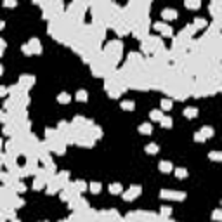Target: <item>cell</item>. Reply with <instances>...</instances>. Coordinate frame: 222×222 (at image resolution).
Instances as JSON below:
<instances>
[{"instance_id": "277c9868", "label": "cell", "mask_w": 222, "mask_h": 222, "mask_svg": "<svg viewBox=\"0 0 222 222\" xmlns=\"http://www.w3.org/2000/svg\"><path fill=\"white\" fill-rule=\"evenodd\" d=\"M163 17H165V19H175V17H177V11H175V9H163Z\"/></svg>"}, {"instance_id": "e0dca14e", "label": "cell", "mask_w": 222, "mask_h": 222, "mask_svg": "<svg viewBox=\"0 0 222 222\" xmlns=\"http://www.w3.org/2000/svg\"><path fill=\"white\" fill-rule=\"evenodd\" d=\"M120 191H122V186H120V184H111L109 186V193H120Z\"/></svg>"}, {"instance_id": "6da1fadb", "label": "cell", "mask_w": 222, "mask_h": 222, "mask_svg": "<svg viewBox=\"0 0 222 222\" xmlns=\"http://www.w3.org/2000/svg\"><path fill=\"white\" fill-rule=\"evenodd\" d=\"M161 198H170V200H182L184 198V193H180V191H161Z\"/></svg>"}, {"instance_id": "9c48e42d", "label": "cell", "mask_w": 222, "mask_h": 222, "mask_svg": "<svg viewBox=\"0 0 222 222\" xmlns=\"http://www.w3.org/2000/svg\"><path fill=\"white\" fill-rule=\"evenodd\" d=\"M69 99H71V97H69V94H66V92H61V94L57 96V101H59L61 104H66V103H69Z\"/></svg>"}, {"instance_id": "30bf717a", "label": "cell", "mask_w": 222, "mask_h": 222, "mask_svg": "<svg viewBox=\"0 0 222 222\" xmlns=\"http://www.w3.org/2000/svg\"><path fill=\"white\" fill-rule=\"evenodd\" d=\"M153 130V127L149 123H142V125H139V132H142V134H151Z\"/></svg>"}, {"instance_id": "7402d4cb", "label": "cell", "mask_w": 222, "mask_h": 222, "mask_svg": "<svg viewBox=\"0 0 222 222\" xmlns=\"http://www.w3.org/2000/svg\"><path fill=\"white\" fill-rule=\"evenodd\" d=\"M194 137H196V141H198V142H203V141H205V137H203L201 134H194Z\"/></svg>"}, {"instance_id": "603a6c76", "label": "cell", "mask_w": 222, "mask_h": 222, "mask_svg": "<svg viewBox=\"0 0 222 222\" xmlns=\"http://www.w3.org/2000/svg\"><path fill=\"white\" fill-rule=\"evenodd\" d=\"M4 49H5V42H4L2 38H0V54L4 52Z\"/></svg>"}, {"instance_id": "ac0fdd59", "label": "cell", "mask_w": 222, "mask_h": 222, "mask_svg": "<svg viewBox=\"0 0 222 222\" xmlns=\"http://www.w3.org/2000/svg\"><path fill=\"white\" fill-rule=\"evenodd\" d=\"M90 191H92V193H99V191H101V184H99V182H92V184H90Z\"/></svg>"}, {"instance_id": "7a4b0ae2", "label": "cell", "mask_w": 222, "mask_h": 222, "mask_svg": "<svg viewBox=\"0 0 222 222\" xmlns=\"http://www.w3.org/2000/svg\"><path fill=\"white\" fill-rule=\"evenodd\" d=\"M153 26H154V30H160V31H161L163 35H168V36L172 35V28L168 26L166 23H163V21H158V23H154Z\"/></svg>"}, {"instance_id": "484cf974", "label": "cell", "mask_w": 222, "mask_h": 222, "mask_svg": "<svg viewBox=\"0 0 222 222\" xmlns=\"http://www.w3.org/2000/svg\"><path fill=\"white\" fill-rule=\"evenodd\" d=\"M7 94V89H4V87H0V97L2 96H5Z\"/></svg>"}, {"instance_id": "f546056e", "label": "cell", "mask_w": 222, "mask_h": 222, "mask_svg": "<svg viewBox=\"0 0 222 222\" xmlns=\"http://www.w3.org/2000/svg\"><path fill=\"white\" fill-rule=\"evenodd\" d=\"M12 222H19V220H12Z\"/></svg>"}, {"instance_id": "d6986e66", "label": "cell", "mask_w": 222, "mask_h": 222, "mask_svg": "<svg viewBox=\"0 0 222 222\" xmlns=\"http://www.w3.org/2000/svg\"><path fill=\"white\" fill-rule=\"evenodd\" d=\"M161 116H163V115H161V111H160V109L151 111V118H153V120H161Z\"/></svg>"}, {"instance_id": "cb8c5ba5", "label": "cell", "mask_w": 222, "mask_h": 222, "mask_svg": "<svg viewBox=\"0 0 222 222\" xmlns=\"http://www.w3.org/2000/svg\"><path fill=\"white\" fill-rule=\"evenodd\" d=\"M5 7H16V2H4Z\"/></svg>"}, {"instance_id": "8992f818", "label": "cell", "mask_w": 222, "mask_h": 222, "mask_svg": "<svg viewBox=\"0 0 222 222\" xmlns=\"http://www.w3.org/2000/svg\"><path fill=\"white\" fill-rule=\"evenodd\" d=\"M160 170H161V172H170V170H172V163H170V161H165V160L160 161Z\"/></svg>"}, {"instance_id": "4316f807", "label": "cell", "mask_w": 222, "mask_h": 222, "mask_svg": "<svg viewBox=\"0 0 222 222\" xmlns=\"http://www.w3.org/2000/svg\"><path fill=\"white\" fill-rule=\"evenodd\" d=\"M161 212H163V214H170V207H163Z\"/></svg>"}, {"instance_id": "8fae6325", "label": "cell", "mask_w": 222, "mask_h": 222, "mask_svg": "<svg viewBox=\"0 0 222 222\" xmlns=\"http://www.w3.org/2000/svg\"><path fill=\"white\" fill-rule=\"evenodd\" d=\"M161 125H163L165 128H170V127H172V118L170 116H161Z\"/></svg>"}, {"instance_id": "5bb4252c", "label": "cell", "mask_w": 222, "mask_h": 222, "mask_svg": "<svg viewBox=\"0 0 222 222\" xmlns=\"http://www.w3.org/2000/svg\"><path fill=\"white\" fill-rule=\"evenodd\" d=\"M175 175H177L179 179H184V177H187V170L186 168H177V170H175Z\"/></svg>"}, {"instance_id": "83f0119b", "label": "cell", "mask_w": 222, "mask_h": 222, "mask_svg": "<svg viewBox=\"0 0 222 222\" xmlns=\"http://www.w3.org/2000/svg\"><path fill=\"white\" fill-rule=\"evenodd\" d=\"M4 26H5V23H4V21L0 19V30H2V28H4Z\"/></svg>"}, {"instance_id": "5b68a950", "label": "cell", "mask_w": 222, "mask_h": 222, "mask_svg": "<svg viewBox=\"0 0 222 222\" xmlns=\"http://www.w3.org/2000/svg\"><path fill=\"white\" fill-rule=\"evenodd\" d=\"M184 5H186L187 9H198V7L201 5V2H200V0H194V2H193V0H186V2H184Z\"/></svg>"}, {"instance_id": "f1b7e54d", "label": "cell", "mask_w": 222, "mask_h": 222, "mask_svg": "<svg viewBox=\"0 0 222 222\" xmlns=\"http://www.w3.org/2000/svg\"><path fill=\"white\" fill-rule=\"evenodd\" d=\"M2 71H4V68H2V64H0V75H2Z\"/></svg>"}, {"instance_id": "ba28073f", "label": "cell", "mask_w": 222, "mask_h": 222, "mask_svg": "<svg viewBox=\"0 0 222 222\" xmlns=\"http://www.w3.org/2000/svg\"><path fill=\"white\" fill-rule=\"evenodd\" d=\"M198 115V109L196 108H186L184 109V116H187V118H193V116H196Z\"/></svg>"}, {"instance_id": "ffe728a7", "label": "cell", "mask_w": 222, "mask_h": 222, "mask_svg": "<svg viewBox=\"0 0 222 222\" xmlns=\"http://www.w3.org/2000/svg\"><path fill=\"white\" fill-rule=\"evenodd\" d=\"M122 108H123V109H134V103H132V101H123V103H122Z\"/></svg>"}, {"instance_id": "44dd1931", "label": "cell", "mask_w": 222, "mask_h": 222, "mask_svg": "<svg viewBox=\"0 0 222 222\" xmlns=\"http://www.w3.org/2000/svg\"><path fill=\"white\" fill-rule=\"evenodd\" d=\"M208 156H210L212 160H217V161H219V160H222V154H220L219 151H212L210 154H208Z\"/></svg>"}, {"instance_id": "9a60e30c", "label": "cell", "mask_w": 222, "mask_h": 222, "mask_svg": "<svg viewBox=\"0 0 222 222\" xmlns=\"http://www.w3.org/2000/svg\"><path fill=\"white\" fill-rule=\"evenodd\" d=\"M76 99L78 101H87V90H78L76 92Z\"/></svg>"}, {"instance_id": "4fadbf2b", "label": "cell", "mask_w": 222, "mask_h": 222, "mask_svg": "<svg viewBox=\"0 0 222 222\" xmlns=\"http://www.w3.org/2000/svg\"><path fill=\"white\" fill-rule=\"evenodd\" d=\"M201 135H203V137H212V135H214V128H210V127H203Z\"/></svg>"}, {"instance_id": "7c38bea8", "label": "cell", "mask_w": 222, "mask_h": 222, "mask_svg": "<svg viewBox=\"0 0 222 222\" xmlns=\"http://www.w3.org/2000/svg\"><path fill=\"white\" fill-rule=\"evenodd\" d=\"M30 45L33 47V50L36 52V54H38V52H42V47H40V43H38V40H36V38H33V40L30 42Z\"/></svg>"}, {"instance_id": "4dcf8cb0", "label": "cell", "mask_w": 222, "mask_h": 222, "mask_svg": "<svg viewBox=\"0 0 222 222\" xmlns=\"http://www.w3.org/2000/svg\"><path fill=\"white\" fill-rule=\"evenodd\" d=\"M0 116H2V113H0Z\"/></svg>"}, {"instance_id": "3957f363", "label": "cell", "mask_w": 222, "mask_h": 222, "mask_svg": "<svg viewBox=\"0 0 222 222\" xmlns=\"http://www.w3.org/2000/svg\"><path fill=\"white\" fill-rule=\"evenodd\" d=\"M139 193H141V186H132L130 189L123 194V198H125V200H134Z\"/></svg>"}, {"instance_id": "d4e9b609", "label": "cell", "mask_w": 222, "mask_h": 222, "mask_svg": "<svg viewBox=\"0 0 222 222\" xmlns=\"http://www.w3.org/2000/svg\"><path fill=\"white\" fill-rule=\"evenodd\" d=\"M214 219H217V220L220 219V210H217V212H215V214H214Z\"/></svg>"}, {"instance_id": "52a82bcc", "label": "cell", "mask_w": 222, "mask_h": 222, "mask_svg": "<svg viewBox=\"0 0 222 222\" xmlns=\"http://www.w3.org/2000/svg\"><path fill=\"white\" fill-rule=\"evenodd\" d=\"M158 144H154V142H151V144H147L146 146V151L149 153V154H156V153H158Z\"/></svg>"}, {"instance_id": "2e32d148", "label": "cell", "mask_w": 222, "mask_h": 222, "mask_svg": "<svg viewBox=\"0 0 222 222\" xmlns=\"http://www.w3.org/2000/svg\"><path fill=\"white\" fill-rule=\"evenodd\" d=\"M172 108V101L170 99H163L161 101V109H170Z\"/></svg>"}]
</instances>
